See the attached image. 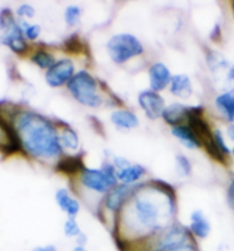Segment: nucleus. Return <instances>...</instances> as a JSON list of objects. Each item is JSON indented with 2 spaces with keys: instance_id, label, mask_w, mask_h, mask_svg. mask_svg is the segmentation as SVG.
<instances>
[{
  "instance_id": "obj_33",
  "label": "nucleus",
  "mask_w": 234,
  "mask_h": 251,
  "mask_svg": "<svg viewBox=\"0 0 234 251\" xmlns=\"http://www.w3.org/2000/svg\"><path fill=\"white\" fill-rule=\"evenodd\" d=\"M226 136H228L230 141L234 142V123L229 124L228 129H226Z\"/></svg>"
},
{
  "instance_id": "obj_32",
  "label": "nucleus",
  "mask_w": 234,
  "mask_h": 251,
  "mask_svg": "<svg viewBox=\"0 0 234 251\" xmlns=\"http://www.w3.org/2000/svg\"><path fill=\"white\" fill-rule=\"evenodd\" d=\"M76 246H81V247H86L87 242H88V238H87V235L85 234V233H81L78 238H77L76 240Z\"/></svg>"
},
{
  "instance_id": "obj_30",
  "label": "nucleus",
  "mask_w": 234,
  "mask_h": 251,
  "mask_svg": "<svg viewBox=\"0 0 234 251\" xmlns=\"http://www.w3.org/2000/svg\"><path fill=\"white\" fill-rule=\"evenodd\" d=\"M172 251H201V250L198 247V243L194 241V242L187 243V245H185L183 247H181V248L172 250Z\"/></svg>"
},
{
  "instance_id": "obj_8",
  "label": "nucleus",
  "mask_w": 234,
  "mask_h": 251,
  "mask_svg": "<svg viewBox=\"0 0 234 251\" xmlns=\"http://www.w3.org/2000/svg\"><path fill=\"white\" fill-rule=\"evenodd\" d=\"M76 73L75 62L71 58H59L45 73V81L51 88H61L68 85Z\"/></svg>"
},
{
  "instance_id": "obj_22",
  "label": "nucleus",
  "mask_w": 234,
  "mask_h": 251,
  "mask_svg": "<svg viewBox=\"0 0 234 251\" xmlns=\"http://www.w3.org/2000/svg\"><path fill=\"white\" fill-rule=\"evenodd\" d=\"M31 62L33 63L34 65L38 66V68L41 70H47L51 69L52 66L55 64V62L57 60L55 58L54 54L50 53L48 50H39L31 55Z\"/></svg>"
},
{
  "instance_id": "obj_25",
  "label": "nucleus",
  "mask_w": 234,
  "mask_h": 251,
  "mask_svg": "<svg viewBox=\"0 0 234 251\" xmlns=\"http://www.w3.org/2000/svg\"><path fill=\"white\" fill-rule=\"evenodd\" d=\"M21 29L23 31L24 38L27 40H37L39 38L40 33H41V27L39 24H31L26 21H22L21 22Z\"/></svg>"
},
{
  "instance_id": "obj_28",
  "label": "nucleus",
  "mask_w": 234,
  "mask_h": 251,
  "mask_svg": "<svg viewBox=\"0 0 234 251\" xmlns=\"http://www.w3.org/2000/svg\"><path fill=\"white\" fill-rule=\"evenodd\" d=\"M112 165L114 166V168H116L117 172H120V170L127 168L129 165H131L130 162L128 161L127 159L124 158V156L121 155H116L114 158L112 159Z\"/></svg>"
},
{
  "instance_id": "obj_3",
  "label": "nucleus",
  "mask_w": 234,
  "mask_h": 251,
  "mask_svg": "<svg viewBox=\"0 0 234 251\" xmlns=\"http://www.w3.org/2000/svg\"><path fill=\"white\" fill-rule=\"evenodd\" d=\"M79 183L83 190L103 198L116 187L119 182L117 170L112 162H106L101 168H83L79 174Z\"/></svg>"
},
{
  "instance_id": "obj_31",
  "label": "nucleus",
  "mask_w": 234,
  "mask_h": 251,
  "mask_svg": "<svg viewBox=\"0 0 234 251\" xmlns=\"http://www.w3.org/2000/svg\"><path fill=\"white\" fill-rule=\"evenodd\" d=\"M31 251H57L56 246L54 245H46V246H38Z\"/></svg>"
},
{
  "instance_id": "obj_24",
  "label": "nucleus",
  "mask_w": 234,
  "mask_h": 251,
  "mask_svg": "<svg viewBox=\"0 0 234 251\" xmlns=\"http://www.w3.org/2000/svg\"><path fill=\"white\" fill-rule=\"evenodd\" d=\"M81 233L82 229L80 227V224L77 221V218L66 217L64 223H63V234L68 239L76 240Z\"/></svg>"
},
{
  "instance_id": "obj_19",
  "label": "nucleus",
  "mask_w": 234,
  "mask_h": 251,
  "mask_svg": "<svg viewBox=\"0 0 234 251\" xmlns=\"http://www.w3.org/2000/svg\"><path fill=\"white\" fill-rule=\"evenodd\" d=\"M17 145L21 146L15 129L10 128L5 121L0 120V148L14 149Z\"/></svg>"
},
{
  "instance_id": "obj_29",
  "label": "nucleus",
  "mask_w": 234,
  "mask_h": 251,
  "mask_svg": "<svg viewBox=\"0 0 234 251\" xmlns=\"http://www.w3.org/2000/svg\"><path fill=\"white\" fill-rule=\"evenodd\" d=\"M226 198H228V203L230 205V208L234 211V177L229 184L228 192H226Z\"/></svg>"
},
{
  "instance_id": "obj_7",
  "label": "nucleus",
  "mask_w": 234,
  "mask_h": 251,
  "mask_svg": "<svg viewBox=\"0 0 234 251\" xmlns=\"http://www.w3.org/2000/svg\"><path fill=\"white\" fill-rule=\"evenodd\" d=\"M0 30L2 31L1 43L9 47L14 53L22 55L27 50V44L24 38L21 25L14 20L10 10H3L0 15Z\"/></svg>"
},
{
  "instance_id": "obj_35",
  "label": "nucleus",
  "mask_w": 234,
  "mask_h": 251,
  "mask_svg": "<svg viewBox=\"0 0 234 251\" xmlns=\"http://www.w3.org/2000/svg\"><path fill=\"white\" fill-rule=\"evenodd\" d=\"M231 155L233 156V159H234V146H233L232 150H231Z\"/></svg>"
},
{
  "instance_id": "obj_34",
  "label": "nucleus",
  "mask_w": 234,
  "mask_h": 251,
  "mask_svg": "<svg viewBox=\"0 0 234 251\" xmlns=\"http://www.w3.org/2000/svg\"><path fill=\"white\" fill-rule=\"evenodd\" d=\"M71 251H89L86 247H81V246H75L71 249Z\"/></svg>"
},
{
  "instance_id": "obj_5",
  "label": "nucleus",
  "mask_w": 234,
  "mask_h": 251,
  "mask_svg": "<svg viewBox=\"0 0 234 251\" xmlns=\"http://www.w3.org/2000/svg\"><path fill=\"white\" fill-rule=\"evenodd\" d=\"M106 51L114 64L122 65L144 53L142 41L135 34L121 32L113 34L106 43Z\"/></svg>"
},
{
  "instance_id": "obj_12",
  "label": "nucleus",
  "mask_w": 234,
  "mask_h": 251,
  "mask_svg": "<svg viewBox=\"0 0 234 251\" xmlns=\"http://www.w3.org/2000/svg\"><path fill=\"white\" fill-rule=\"evenodd\" d=\"M55 202L63 214L69 218H77L81 210L80 201L73 197L68 188L61 187L55 192Z\"/></svg>"
},
{
  "instance_id": "obj_26",
  "label": "nucleus",
  "mask_w": 234,
  "mask_h": 251,
  "mask_svg": "<svg viewBox=\"0 0 234 251\" xmlns=\"http://www.w3.org/2000/svg\"><path fill=\"white\" fill-rule=\"evenodd\" d=\"M176 172L181 177H187L192 173V165L190 159L184 154H177L175 158Z\"/></svg>"
},
{
  "instance_id": "obj_23",
  "label": "nucleus",
  "mask_w": 234,
  "mask_h": 251,
  "mask_svg": "<svg viewBox=\"0 0 234 251\" xmlns=\"http://www.w3.org/2000/svg\"><path fill=\"white\" fill-rule=\"evenodd\" d=\"M81 15V7L78 5H69L64 9V22L69 27H75L80 23Z\"/></svg>"
},
{
  "instance_id": "obj_10",
  "label": "nucleus",
  "mask_w": 234,
  "mask_h": 251,
  "mask_svg": "<svg viewBox=\"0 0 234 251\" xmlns=\"http://www.w3.org/2000/svg\"><path fill=\"white\" fill-rule=\"evenodd\" d=\"M148 75L150 89L156 93H160L168 88L173 78L169 68L162 62L152 63L148 70Z\"/></svg>"
},
{
  "instance_id": "obj_13",
  "label": "nucleus",
  "mask_w": 234,
  "mask_h": 251,
  "mask_svg": "<svg viewBox=\"0 0 234 251\" xmlns=\"http://www.w3.org/2000/svg\"><path fill=\"white\" fill-rule=\"evenodd\" d=\"M216 110L229 124L234 123V89H228L215 97Z\"/></svg>"
},
{
  "instance_id": "obj_11",
  "label": "nucleus",
  "mask_w": 234,
  "mask_h": 251,
  "mask_svg": "<svg viewBox=\"0 0 234 251\" xmlns=\"http://www.w3.org/2000/svg\"><path fill=\"white\" fill-rule=\"evenodd\" d=\"M187 228L195 241H199V240L202 241L210 235L211 223L204 211L200 209H195L191 212Z\"/></svg>"
},
{
  "instance_id": "obj_15",
  "label": "nucleus",
  "mask_w": 234,
  "mask_h": 251,
  "mask_svg": "<svg viewBox=\"0 0 234 251\" xmlns=\"http://www.w3.org/2000/svg\"><path fill=\"white\" fill-rule=\"evenodd\" d=\"M192 107L184 105L182 103H172L166 106L163 110L161 118L166 121L167 124L172 127L182 125V123L187 120L188 114H190Z\"/></svg>"
},
{
  "instance_id": "obj_6",
  "label": "nucleus",
  "mask_w": 234,
  "mask_h": 251,
  "mask_svg": "<svg viewBox=\"0 0 234 251\" xmlns=\"http://www.w3.org/2000/svg\"><path fill=\"white\" fill-rule=\"evenodd\" d=\"M135 186L118 184L103 198L99 208L101 218L111 223V228L114 229L119 216L127 205Z\"/></svg>"
},
{
  "instance_id": "obj_20",
  "label": "nucleus",
  "mask_w": 234,
  "mask_h": 251,
  "mask_svg": "<svg viewBox=\"0 0 234 251\" xmlns=\"http://www.w3.org/2000/svg\"><path fill=\"white\" fill-rule=\"evenodd\" d=\"M59 142L63 150H70L72 152L77 151L80 145L79 136L71 127H64L59 130Z\"/></svg>"
},
{
  "instance_id": "obj_9",
  "label": "nucleus",
  "mask_w": 234,
  "mask_h": 251,
  "mask_svg": "<svg viewBox=\"0 0 234 251\" xmlns=\"http://www.w3.org/2000/svg\"><path fill=\"white\" fill-rule=\"evenodd\" d=\"M137 103L150 120H156L161 118L163 110L167 106L161 94L153 92L151 89L142 90L137 96Z\"/></svg>"
},
{
  "instance_id": "obj_21",
  "label": "nucleus",
  "mask_w": 234,
  "mask_h": 251,
  "mask_svg": "<svg viewBox=\"0 0 234 251\" xmlns=\"http://www.w3.org/2000/svg\"><path fill=\"white\" fill-rule=\"evenodd\" d=\"M83 168L85 167H82V160L78 156H66L59 160L56 169L65 175H75L76 173L81 172Z\"/></svg>"
},
{
  "instance_id": "obj_4",
  "label": "nucleus",
  "mask_w": 234,
  "mask_h": 251,
  "mask_svg": "<svg viewBox=\"0 0 234 251\" xmlns=\"http://www.w3.org/2000/svg\"><path fill=\"white\" fill-rule=\"evenodd\" d=\"M66 89L77 102L90 109H99L103 105V97L99 93V83L92 73L80 70L66 85Z\"/></svg>"
},
{
  "instance_id": "obj_17",
  "label": "nucleus",
  "mask_w": 234,
  "mask_h": 251,
  "mask_svg": "<svg viewBox=\"0 0 234 251\" xmlns=\"http://www.w3.org/2000/svg\"><path fill=\"white\" fill-rule=\"evenodd\" d=\"M146 175V169L139 163H131L127 168L117 172L119 184H125L128 186H136L141 184V180Z\"/></svg>"
},
{
  "instance_id": "obj_27",
  "label": "nucleus",
  "mask_w": 234,
  "mask_h": 251,
  "mask_svg": "<svg viewBox=\"0 0 234 251\" xmlns=\"http://www.w3.org/2000/svg\"><path fill=\"white\" fill-rule=\"evenodd\" d=\"M17 15L20 17H27V19H32L36 15V9L30 3H22L16 10Z\"/></svg>"
},
{
  "instance_id": "obj_14",
  "label": "nucleus",
  "mask_w": 234,
  "mask_h": 251,
  "mask_svg": "<svg viewBox=\"0 0 234 251\" xmlns=\"http://www.w3.org/2000/svg\"><path fill=\"white\" fill-rule=\"evenodd\" d=\"M169 93L173 96L181 100H186L193 94V86L190 76L185 73H177L173 75L172 81L169 83Z\"/></svg>"
},
{
  "instance_id": "obj_2",
  "label": "nucleus",
  "mask_w": 234,
  "mask_h": 251,
  "mask_svg": "<svg viewBox=\"0 0 234 251\" xmlns=\"http://www.w3.org/2000/svg\"><path fill=\"white\" fill-rule=\"evenodd\" d=\"M14 126L21 146L30 156L55 160L62 155L58 129L46 117L31 111H22L16 116Z\"/></svg>"
},
{
  "instance_id": "obj_18",
  "label": "nucleus",
  "mask_w": 234,
  "mask_h": 251,
  "mask_svg": "<svg viewBox=\"0 0 234 251\" xmlns=\"http://www.w3.org/2000/svg\"><path fill=\"white\" fill-rule=\"evenodd\" d=\"M170 132L184 148L188 150H198L202 146L197 135L187 125L182 124L180 126H176V127H172Z\"/></svg>"
},
{
  "instance_id": "obj_1",
  "label": "nucleus",
  "mask_w": 234,
  "mask_h": 251,
  "mask_svg": "<svg viewBox=\"0 0 234 251\" xmlns=\"http://www.w3.org/2000/svg\"><path fill=\"white\" fill-rule=\"evenodd\" d=\"M174 188L163 183L136 185L127 205L119 216L113 233L121 248L158 234L177 219Z\"/></svg>"
},
{
  "instance_id": "obj_16",
  "label": "nucleus",
  "mask_w": 234,
  "mask_h": 251,
  "mask_svg": "<svg viewBox=\"0 0 234 251\" xmlns=\"http://www.w3.org/2000/svg\"><path fill=\"white\" fill-rule=\"evenodd\" d=\"M111 123L121 130H131L139 126L137 114L128 109L114 110L110 116Z\"/></svg>"
}]
</instances>
